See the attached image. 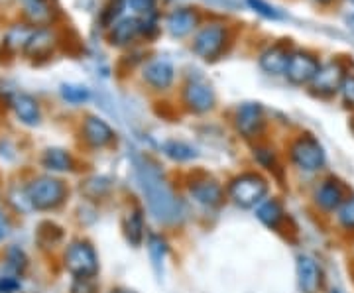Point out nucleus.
I'll use <instances>...</instances> for the list:
<instances>
[{
	"mask_svg": "<svg viewBox=\"0 0 354 293\" xmlns=\"http://www.w3.org/2000/svg\"><path fill=\"white\" fill-rule=\"evenodd\" d=\"M319 62L309 53H291L290 64L286 67L283 75L290 79L293 85H311V81L315 79L317 71H319Z\"/></svg>",
	"mask_w": 354,
	"mask_h": 293,
	"instance_id": "12",
	"label": "nucleus"
},
{
	"mask_svg": "<svg viewBox=\"0 0 354 293\" xmlns=\"http://www.w3.org/2000/svg\"><path fill=\"white\" fill-rule=\"evenodd\" d=\"M351 193H353V189L344 179H341L339 176H333V173H323L311 185L309 203L319 217L330 220V217L339 211V207L346 201V197Z\"/></svg>",
	"mask_w": 354,
	"mask_h": 293,
	"instance_id": "3",
	"label": "nucleus"
},
{
	"mask_svg": "<svg viewBox=\"0 0 354 293\" xmlns=\"http://www.w3.org/2000/svg\"><path fill=\"white\" fill-rule=\"evenodd\" d=\"M327 293H346L342 287H339V285H333V287H329L327 290Z\"/></svg>",
	"mask_w": 354,
	"mask_h": 293,
	"instance_id": "36",
	"label": "nucleus"
},
{
	"mask_svg": "<svg viewBox=\"0 0 354 293\" xmlns=\"http://www.w3.org/2000/svg\"><path fill=\"white\" fill-rule=\"evenodd\" d=\"M67 199V187L59 179L44 176L28 185V201L38 211H51L64 205Z\"/></svg>",
	"mask_w": 354,
	"mask_h": 293,
	"instance_id": "5",
	"label": "nucleus"
},
{
	"mask_svg": "<svg viewBox=\"0 0 354 293\" xmlns=\"http://www.w3.org/2000/svg\"><path fill=\"white\" fill-rule=\"evenodd\" d=\"M41 166L53 173H67L75 169V160L71 152H67L64 148H50L41 155Z\"/></svg>",
	"mask_w": 354,
	"mask_h": 293,
	"instance_id": "22",
	"label": "nucleus"
},
{
	"mask_svg": "<svg viewBox=\"0 0 354 293\" xmlns=\"http://www.w3.org/2000/svg\"><path fill=\"white\" fill-rule=\"evenodd\" d=\"M234 122H236V130L244 138H258L262 136L266 128L264 108L258 102H244L236 111Z\"/></svg>",
	"mask_w": 354,
	"mask_h": 293,
	"instance_id": "11",
	"label": "nucleus"
},
{
	"mask_svg": "<svg viewBox=\"0 0 354 293\" xmlns=\"http://www.w3.org/2000/svg\"><path fill=\"white\" fill-rule=\"evenodd\" d=\"M6 234H8V225H6V220H4L2 213H0V240H4Z\"/></svg>",
	"mask_w": 354,
	"mask_h": 293,
	"instance_id": "34",
	"label": "nucleus"
},
{
	"mask_svg": "<svg viewBox=\"0 0 354 293\" xmlns=\"http://www.w3.org/2000/svg\"><path fill=\"white\" fill-rule=\"evenodd\" d=\"M319 2H329V0H319Z\"/></svg>",
	"mask_w": 354,
	"mask_h": 293,
	"instance_id": "40",
	"label": "nucleus"
},
{
	"mask_svg": "<svg viewBox=\"0 0 354 293\" xmlns=\"http://www.w3.org/2000/svg\"><path fill=\"white\" fill-rule=\"evenodd\" d=\"M146 248H148V256H150L153 272L162 280V276H164L165 272V264H167V256H169V243L165 240V236L158 234V232H152L146 238Z\"/></svg>",
	"mask_w": 354,
	"mask_h": 293,
	"instance_id": "20",
	"label": "nucleus"
},
{
	"mask_svg": "<svg viewBox=\"0 0 354 293\" xmlns=\"http://www.w3.org/2000/svg\"><path fill=\"white\" fill-rule=\"evenodd\" d=\"M122 229H124L128 244H132L134 248H138L140 244L146 240V223H144L142 209H138V207L128 209L124 220H122Z\"/></svg>",
	"mask_w": 354,
	"mask_h": 293,
	"instance_id": "21",
	"label": "nucleus"
},
{
	"mask_svg": "<svg viewBox=\"0 0 354 293\" xmlns=\"http://www.w3.org/2000/svg\"><path fill=\"white\" fill-rule=\"evenodd\" d=\"M134 169H136L140 193L153 220H158L165 227L181 225L185 218V207L174 191L171 183L164 178L162 169L148 158H138Z\"/></svg>",
	"mask_w": 354,
	"mask_h": 293,
	"instance_id": "1",
	"label": "nucleus"
},
{
	"mask_svg": "<svg viewBox=\"0 0 354 293\" xmlns=\"http://www.w3.org/2000/svg\"><path fill=\"white\" fill-rule=\"evenodd\" d=\"M227 195L241 209H256L270 197V181L258 171H244L234 179H230Z\"/></svg>",
	"mask_w": 354,
	"mask_h": 293,
	"instance_id": "4",
	"label": "nucleus"
},
{
	"mask_svg": "<svg viewBox=\"0 0 354 293\" xmlns=\"http://www.w3.org/2000/svg\"><path fill=\"white\" fill-rule=\"evenodd\" d=\"M164 153L169 158V160H174V162H191V160H195L197 158V150L189 146V144H185V142L181 140H169L165 142L164 146Z\"/></svg>",
	"mask_w": 354,
	"mask_h": 293,
	"instance_id": "25",
	"label": "nucleus"
},
{
	"mask_svg": "<svg viewBox=\"0 0 354 293\" xmlns=\"http://www.w3.org/2000/svg\"><path fill=\"white\" fill-rule=\"evenodd\" d=\"M348 22H351V28H353V30H354V14H353V16H351V20H348Z\"/></svg>",
	"mask_w": 354,
	"mask_h": 293,
	"instance_id": "38",
	"label": "nucleus"
},
{
	"mask_svg": "<svg viewBox=\"0 0 354 293\" xmlns=\"http://www.w3.org/2000/svg\"><path fill=\"white\" fill-rule=\"evenodd\" d=\"M291 53H288L286 48L281 46H274L270 50H266L260 55V67L264 69L266 73L270 75H283L286 73V67L290 64Z\"/></svg>",
	"mask_w": 354,
	"mask_h": 293,
	"instance_id": "23",
	"label": "nucleus"
},
{
	"mask_svg": "<svg viewBox=\"0 0 354 293\" xmlns=\"http://www.w3.org/2000/svg\"><path fill=\"white\" fill-rule=\"evenodd\" d=\"M191 199L205 209H216L225 201V189L223 185L213 178H195L189 183Z\"/></svg>",
	"mask_w": 354,
	"mask_h": 293,
	"instance_id": "10",
	"label": "nucleus"
},
{
	"mask_svg": "<svg viewBox=\"0 0 354 293\" xmlns=\"http://www.w3.org/2000/svg\"><path fill=\"white\" fill-rule=\"evenodd\" d=\"M330 225L335 232L344 240H354V191L346 197V201L339 207V211L330 217Z\"/></svg>",
	"mask_w": 354,
	"mask_h": 293,
	"instance_id": "17",
	"label": "nucleus"
},
{
	"mask_svg": "<svg viewBox=\"0 0 354 293\" xmlns=\"http://www.w3.org/2000/svg\"><path fill=\"white\" fill-rule=\"evenodd\" d=\"M64 264L73 278H95L99 274V254L87 240H75L67 246Z\"/></svg>",
	"mask_w": 354,
	"mask_h": 293,
	"instance_id": "6",
	"label": "nucleus"
},
{
	"mask_svg": "<svg viewBox=\"0 0 354 293\" xmlns=\"http://www.w3.org/2000/svg\"><path fill=\"white\" fill-rule=\"evenodd\" d=\"M348 254H351V264L354 266V240H351V248H348Z\"/></svg>",
	"mask_w": 354,
	"mask_h": 293,
	"instance_id": "37",
	"label": "nucleus"
},
{
	"mask_svg": "<svg viewBox=\"0 0 354 293\" xmlns=\"http://www.w3.org/2000/svg\"><path fill=\"white\" fill-rule=\"evenodd\" d=\"M341 97L344 106L354 111V73L346 75V79H344V83H342L341 87Z\"/></svg>",
	"mask_w": 354,
	"mask_h": 293,
	"instance_id": "30",
	"label": "nucleus"
},
{
	"mask_svg": "<svg viewBox=\"0 0 354 293\" xmlns=\"http://www.w3.org/2000/svg\"><path fill=\"white\" fill-rule=\"evenodd\" d=\"M183 102L187 104L189 111L203 115L215 106V93L209 83L195 79V81H189L183 89Z\"/></svg>",
	"mask_w": 354,
	"mask_h": 293,
	"instance_id": "13",
	"label": "nucleus"
},
{
	"mask_svg": "<svg viewBox=\"0 0 354 293\" xmlns=\"http://www.w3.org/2000/svg\"><path fill=\"white\" fill-rule=\"evenodd\" d=\"M248 4L252 6L256 12L262 14L266 18H272V20H279L281 18V14L274 6H270L268 2H264V0H248Z\"/></svg>",
	"mask_w": 354,
	"mask_h": 293,
	"instance_id": "31",
	"label": "nucleus"
},
{
	"mask_svg": "<svg viewBox=\"0 0 354 293\" xmlns=\"http://www.w3.org/2000/svg\"><path fill=\"white\" fill-rule=\"evenodd\" d=\"M130 8L138 14H153L156 10V0H128Z\"/></svg>",
	"mask_w": 354,
	"mask_h": 293,
	"instance_id": "32",
	"label": "nucleus"
},
{
	"mask_svg": "<svg viewBox=\"0 0 354 293\" xmlns=\"http://www.w3.org/2000/svg\"><path fill=\"white\" fill-rule=\"evenodd\" d=\"M71 293H99V285L95 278H75Z\"/></svg>",
	"mask_w": 354,
	"mask_h": 293,
	"instance_id": "29",
	"label": "nucleus"
},
{
	"mask_svg": "<svg viewBox=\"0 0 354 293\" xmlns=\"http://www.w3.org/2000/svg\"><path fill=\"white\" fill-rule=\"evenodd\" d=\"M62 97L71 104H83V102L88 101L91 93L83 85H64L62 87Z\"/></svg>",
	"mask_w": 354,
	"mask_h": 293,
	"instance_id": "27",
	"label": "nucleus"
},
{
	"mask_svg": "<svg viewBox=\"0 0 354 293\" xmlns=\"http://www.w3.org/2000/svg\"><path fill=\"white\" fill-rule=\"evenodd\" d=\"M165 24H167V30H169L171 36L183 38V36H187V34H191L197 28L199 16L193 12L191 8H177V10H174L167 16Z\"/></svg>",
	"mask_w": 354,
	"mask_h": 293,
	"instance_id": "18",
	"label": "nucleus"
},
{
	"mask_svg": "<svg viewBox=\"0 0 354 293\" xmlns=\"http://www.w3.org/2000/svg\"><path fill=\"white\" fill-rule=\"evenodd\" d=\"M256 218L264 225L266 229L281 232L288 225V209L278 197H268L266 201L256 207Z\"/></svg>",
	"mask_w": 354,
	"mask_h": 293,
	"instance_id": "14",
	"label": "nucleus"
},
{
	"mask_svg": "<svg viewBox=\"0 0 354 293\" xmlns=\"http://www.w3.org/2000/svg\"><path fill=\"white\" fill-rule=\"evenodd\" d=\"M51 48H53V36H51L50 30H34L32 38L26 46V51L30 55H46L50 53Z\"/></svg>",
	"mask_w": 354,
	"mask_h": 293,
	"instance_id": "26",
	"label": "nucleus"
},
{
	"mask_svg": "<svg viewBox=\"0 0 354 293\" xmlns=\"http://www.w3.org/2000/svg\"><path fill=\"white\" fill-rule=\"evenodd\" d=\"M26 4V10L28 14H32L36 20H44L50 16V10H48V0H22Z\"/></svg>",
	"mask_w": 354,
	"mask_h": 293,
	"instance_id": "28",
	"label": "nucleus"
},
{
	"mask_svg": "<svg viewBox=\"0 0 354 293\" xmlns=\"http://www.w3.org/2000/svg\"><path fill=\"white\" fill-rule=\"evenodd\" d=\"M351 130H353V134H354V118H353V122H351Z\"/></svg>",
	"mask_w": 354,
	"mask_h": 293,
	"instance_id": "39",
	"label": "nucleus"
},
{
	"mask_svg": "<svg viewBox=\"0 0 354 293\" xmlns=\"http://www.w3.org/2000/svg\"><path fill=\"white\" fill-rule=\"evenodd\" d=\"M346 75H348L346 67L339 59L329 62V64L319 67L315 79L311 81V89L319 97H333V95L341 93V87Z\"/></svg>",
	"mask_w": 354,
	"mask_h": 293,
	"instance_id": "8",
	"label": "nucleus"
},
{
	"mask_svg": "<svg viewBox=\"0 0 354 293\" xmlns=\"http://www.w3.org/2000/svg\"><path fill=\"white\" fill-rule=\"evenodd\" d=\"M81 132H83V140L95 150H102L114 142L113 128L99 116H87L81 126Z\"/></svg>",
	"mask_w": 354,
	"mask_h": 293,
	"instance_id": "15",
	"label": "nucleus"
},
{
	"mask_svg": "<svg viewBox=\"0 0 354 293\" xmlns=\"http://www.w3.org/2000/svg\"><path fill=\"white\" fill-rule=\"evenodd\" d=\"M288 160L291 167L309 178H319L329 166V155L325 146L313 134H299L288 146Z\"/></svg>",
	"mask_w": 354,
	"mask_h": 293,
	"instance_id": "2",
	"label": "nucleus"
},
{
	"mask_svg": "<svg viewBox=\"0 0 354 293\" xmlns=\"http://www.w3.org/2000/svg\"><path fill=\"white\" fill-rule=\"evenodd\" d=\"M325 268L317 256L301 252L295 258V283L299 293H323L325 292Z\"/></svg>",
	"mask_w": 354,
	"mask_h": 293,
	"instance_id": "7",
	"label": "nucleus"
},
{
	"mask_svg": "<svg viewBox=\"0 0 354 293\" xmlns=\"http://www.w3.org/2000/svg\"><path fill=\"white\" fill-rule=\"evenodd\" d=\"M109 293H136V292H132V290H128V287H116V290H111Z\"/></svg>",
	"mask_w": 354,
	"mask_h": 293,
	"instance_id": "35",
	"label": "nucleus"
},
{
	"mask_svg": "<svg viewBox=\"0 0 354 293\" xmlns=\"http://www.w3.org/2000/svg\"><path fill=\"white\" fill-rule=\"evenodd\" d=\"M174 77H176V69L167 59H153L144 67V81L158 91L169 89Z\"/></svg>",
	"mask_w": 354,
	"mask_h": 293,
	"instance_id": "16",
	"label": "nucleus"
},
{
	"mask_svg": "<svg viewBox=\"0 0 354 293\" xmlns=\"http://www.w3.org/2000/svg\"><path fill=\"white\" fill-rule=\"evenodd\" d=\"M144 32V20L138 18H124L120 22H116L111 32V41L116 46H127L132 44Z\"/></svg>",
	"mask_w": 354,
	"mask_h": 293,
	"instance_id": "24",
	"label": "nucleus"
},
{
	"mask_svg": "<svg viewBox=\"0 0 354 293\" xmlns=\"http://www.w3.org/2000/svg\"><path fill=\"white\" fill-rule=\"evenodd\" d=\"M227 44V30L221 24H209L195 36L193 51L203 59H215L225 50Z\"/></svg>",
	"mask_w": 354,
	"mask_h": 293,
	"instance_id": "9",
	"label": "nucleus"
},
{
	"mask_svg": "<svg viewBox=\"0 0 354 293\" xmlns=\"http://www.w3.org/2000/svg\"><path fill=\"white\" fill-rule=\"evenodd\" d=\"M12 106L20 122H24L28 126H38L41 120V111H39V102L32 95L18 93L12 99Z\"/></svg>",
	"mask_w": 354,
	"mask_h": 293,
	"instance_id": "19",
	"label": "nucleus"
},
{
	"mask_svg": "<svg viewBox=\"0 0 354 293\" xmlns=\"http://www.w3.org/2000/svg\"><path fill=\"white\" fill-rule=\"evenodd\" d=\"M122 8H124V0H116V2H111V6L106 8V12H104V16H102V20L106 22V24H111L114 18L118 16V14L122 12Z\"/></svg>",
	"mask_w": 354,
	"mask_h": 293,
	"instance_id": "33",
	"label": "nucleus"
}]
</instances>
